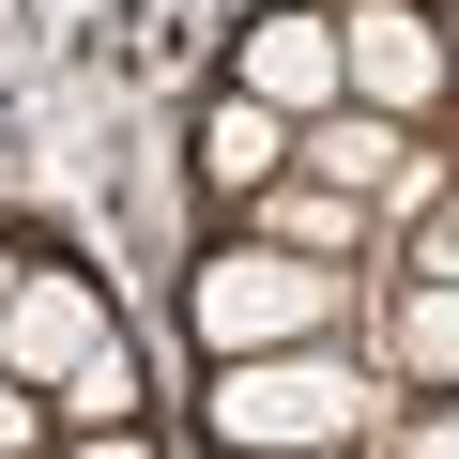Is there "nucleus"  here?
<instances>
[{
	"label": "nucleus",
	"instance_id": "nucleus-8",
	"mask_svg": "<svg viewBox=\"0 0 459 459\" xmlns=\"http://www.w3.org/2000/svg\"><path fill=\"white\" fill-rule=\"evenodd\" d=\"M199 169H214L230 199H261V184L291 169V108H261V92H230V108H214V138H199Z\"/></svg>",
	"mask_w": 459,
	"mask_h": 459
},
{
	"label": "nucleus",
	"instance_id": "nucleus-13",
	"mask_svg": "<svg viewBox=\"0 0 459 459\" xmlns=\"http://www.w3.org/2000/svg\"><path fill=\"white\" fill-rule=\"evenodd\" d=\"M429 276H459V184H444V230H429Z\"/></svg>",
	"mask_w": 459,
	"mask_h": 459
},
{
	"label": "nucleus",
	"instance_id": "nucleus-12",
	"mask_svg": "<svg viewBox=\"0 0 459 459\" xmlns=\"http://www.w3.org/2000/svg\"><path fill=\"white\" fill-rule=\"evenodd\" d=\"M0 459H31V383H0Z\"/></svg>",
	"mask_w": 459,
	"mask_h": 459
},
{
	"label": "nucleus",
	"instance_id": "nucleus-7",
	"mask_svg": "<svg viewBox=\"0 0 459 459\" xmlns=\"http://www.w3.org/2000/svg\"><path fill=\"white\" fill-rule=\"evenodd\" d=\"M261 246H291V261H337V246H368V199L352 184H261Z\"/></svg>",
	"mask_w": 459,
	"mask_h": 459
},
{
	"label": "nucleus",
	"instance_id": "nucleus-16",
	"mask_svg": "<svg viewBox=\"0 0 459 459\" xmlns=\"http://www.w3.org/2000/svg\"><path fill=\"white\" fill-rule=\"evenodd\" d=\"M0 307H16V261H0Z\"/></svg>",
	"mask_w": 459,
	"mask_h": 459
},
{
	"label": "nucleus",
	"instance_id": "nucleus-2",
	"mask_svg": "<svg viewBox=\"0 0 459 459\" xmlns=\"http://www.w3.org/2000/svg\"><path fill=\"white\" fill-rule=\"evenodd\" d=\"M199 337H214V368L230 352H291V337H322L337 322V261H291V246H246V261H199Z\"/></svg>",
	"mask_w": 459,
	"mask_h": 459
},
{
	"label": "nucleus",
	"instance_id": "nucleus-15",
	"mask_svg": "<svg viewBox=\"0 0 459 459\" xmlns=\"http://www.w3.org/2000/svg\"><path fill=\"white\" fill-rule=\"evenodd\" d=\"M261 459H352V444H261Z\"/></svg>",
	"mask_w": 459,
	"mask_h": 459
},
{
	"label": "nucleus",
	"instance_id": "nucleus-3",
	"mask_svg": "<svg viewBox=\"0 0 459 459\" xmlns=\"http://www.w3.org/2000/svg\"><path fill=\"white\" fill-rule=\"evenodd\" d=\"M108 352V307L77 276H16V307H0V383H62Z\"/></svg>",
	"mask_w": 459,
	"mask_h": 459
},
{
	"label": "nucleus",
	"instance_id": "nucleus-1",
	"mask_svg": "<svg viewBox=\"0 0 459 459\" xmlns=\"http://www.w3.org/2000/svg\"><path fill=\"white\" fill-rule=\"evenodd\" d=\"M214 429L230 444H352V429H383V383H352V352H322V337H291V352H230V383H214Z\"/></svg>",
	"mask_w": 459,
	"mask_h": 459
},
{
	"label": "nucleus",
	"instance_id": "nucleus-5",
	"mask_svg": "<svg viewBox=\"0 0 459 459\" xmlns=\"http://www.w3.org/2000/svg\"><path fill=\"white\" fill-rule=\"evenodd\" d=\"M246 92H261V108H291V123H322V108L352 92L337 16H261V31H246Z\"/></svg>",
	"mask_w": 459,
	"mask_h": 459
},
{
	"label": "nucleus",
	"instance_id": "nucleus-6",
	"mask_svg": "<svg viewBox=\"0 0 459 459\" xmlns=\"http://www.w3.org/2000/svg\"><path fill=\"white\" fill-rule=\"evenodd\" d=\"M291 153H307L322 184H352V199H368V184H383V169H398L413 138H398V108H352V92H337L322 123H291Z\"/></svg>",
	"mask_w": 459,
	"mask_h": 459
},
{
	"label": "nucleus",
	"instance_id": "nucleus-11",
	"mask_svg": "<svg viewBox=\"0 0 459 459\" xmlns=\"http://www.w3.org/2000/svg\"><path fill=\"white\" fill-rule=\"evenodd\" d=\"M398 459H459V398H444V413H413V429H398Z\"/></svg>",
	"mask_w": 459,
	"mask_h": 459
},
{
	"label": "nucleus",
	"instance_id": "nucleus-4",
	"mask_svg": "<svg viewBox=\"0 0 459 459\" xmlns=\"http://www.w3.org/2000/svg\"><path fill=\"white\" fill-rule=\"evenodd\" d=\"M337 62H352V108H429L444 92V47H429V16H398V0H352L337 16Z\"/></svg>",
	"mask_w": 459,
	"mask_h": 459
},
{
	"label": "nucleus",
	"instance_id": "nucleus-14",
	"mask_svg": "<svg viewBox=\"0 0 459 459\" xmlns=\"http://www.w3.org/2000/svg\"><path fill=\"white\" fill-rule=\"evenodd\" d=\"M77 459H153V444H138V413H123V429H92V444H77Z\"/></svg>",
	"mask_w": 459,
	"mask_h": 459
},
{
	"label": "nucleus",
	"instance_id": "nucleus-9",
	"mask_svg": "<svg viewBox=\"0 0 459 459\" xmlns=\"http://www.w3.org/2000/svg\"><path fill=\"white\" fill-rule=\"evenodd\" d=\"M413 383H459V276H413L398 291V337H383Z\"/></svg>",
	"mask_w": 459,
	"mask_h": 459
},
{
	"label": "nucleus",
	"instance_id": "nucleus-10",
	"mask_svg": "<svg viewBox=\"0 0 459 459\" xmlns=\"http://www.w3.org/2000/svg\"><path fill=\"white\" fill-rule=\"evenodd\" d=\"M47 398H62V413H77V429H123V413H138V383H123V337H108V352H92V368H62V383H47Z\"/></svg>",
	"mask_w": 459,
	"mask_h": 459
}]
</instances>
